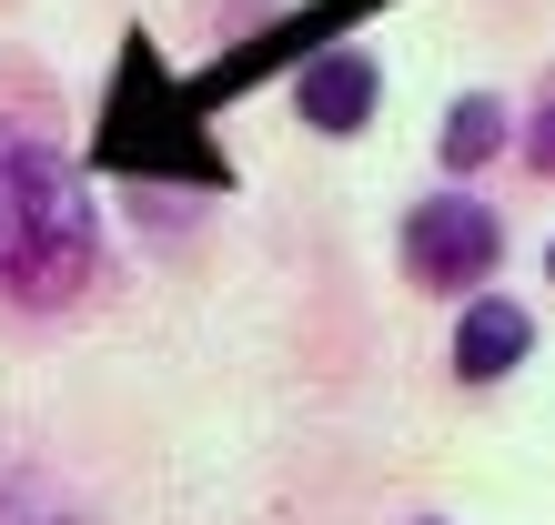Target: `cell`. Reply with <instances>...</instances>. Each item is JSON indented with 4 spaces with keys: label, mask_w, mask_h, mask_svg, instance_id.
Segmentation results:
<instances>
[{
    "label": "cell",
    "mask_w": 555,
    "mask_h": 525,
    "mask_svg": "<svg viewBox=\"0 0 555 525\" xmlns=\"http://www.w3.org/2000/svg\"><path fill=\"white\" fill-rule=\"evenodd\" d=\"M404 262H414V283H435V293H475L505 262L495 203H475V192H435V203H414L404 213Z\"/></svg>",
    "instance_id": "3957f363"
},
{
    "label": "cell",
    "mask_w": 555,
    "mask_h": 525,
    "mask_svg": "<svg viewBox=\"0 0 555 525\" xmlns=\"http://www.w3.org/2000/svg\"><path fill=\"white\" fill-rule=\"evenodd\" d=\"M526 354H535V313L505 304V293H475L465 323H454V374H465V384H495V374L526 364Z\"/></svg>",
    "instance_id": "5b68a950"
},
{
    "label": "cell",
    "mask_w": 555,
    "mask_h": 525,
    "mask_svg": "<svg viewBox=\"0 0 555 525\" xmlns=\"http://www.w3.org/2000/svg\"><path fill=\"white\" fill-rule=\"evenodd\" d=\"M526 162H535V172H555V102H545V121H535V142H526Z\"/></svg>",
    "instance_id": "ba28073f"
},
{
    "label": "cell",
    "mask_w": 555,
    "mask_h": 525,
    "mask_svg": "<svg viewBox=\"0 0 555 525\" xmlns=\"http://www.w3.org/2000/svg\"><path fill=\"white\" fill-rule=\"evenodd\" d=\"M374 102H384V72H374V61L364 51H304V61H293V112H304V131H334V142H344V131H364L374 121Z\"/></svg>",
    "instance_id": "277c9868"
},
{
    "label": "cell",
    "mask_w": 555,
    "mask_h": 525,
    "mask_svg": "<svg viewBox=\"0 0 555 525\" xmlns=\"http://www.w3.org/2000/svg\"><path fill=\"white\" fill-rule=\"evenodd\" d=\"M505 131H515V112L495 102V91H465V102L444 112L435 152H444V172H475V162H495V152H505Z\"/></svg>",
    "instance_id": "8992f818"
},
{
    "label": "cell",
    "mask_w": 555,
    "mask_h": 525,
    "mask_svg": "<svg viewBox=\"0 0 555 525\" xmlns=\"http://www.w3.org/2000/svg\"><path fill=\"white\" fill-rule=\"evenodd\" d=\"M0 525H81V515L61 505L51 485H30V475H11V485H0Z\"/></svg>",
    "instance_id": "52a82bcc"
},
{
    "label": "cell",
    "mask_w": 555,
    "mask_h": 525,
    "mask_svg": "<svg viewBox=\"0 0 555 525\" xmlns=\"http://www.w3.org/2000/svg\"><path fill=\"white\" fill-rule=\"evenodd\" d=\"M91 253H102V222H91L81 172L41 142V131L0 121V293L61 304V293H81Z\"/></svg>",
    "instance_id": "6da1fadb"
},
{
    "label": "cell",
    "mask_w": 555,
    "mask_h": 525,
    "mask_svg": "<svg viewBox=\"0 0 555 525\" xmlns=\"http://www.w3.org/2000/svg\"><path fill=\"white\" fill-rule=\"evenodd\" d=\"M102 162H121V172L222 182V152L203 142V102H192V91H162V61H152L142 30L121 41V81H112V112H102Z\"/></svg>",
    "instance_id": "7a4b0ae2"
},
{
    "label": "cell",
    "mask_w": 555,
    "mask_h": 525,
    "mask_svg": "<svg viewBox=\"0 0 555 525\" xmlns=\"http://www.w3.org/2000/svg\"><path fill=\"white\" fill-rule=\"evenodd\" d=\"M545 273H555V243H545Z\"/></svg>",
    "instance_id": "9c48e42d"
}]
</instances>
